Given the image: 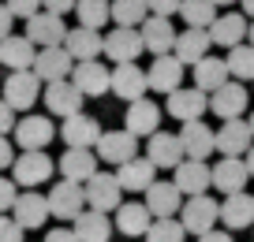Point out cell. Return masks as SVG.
Here are the masks:
<instances>
[{
	"label": "cell",
	"instance_id": "cell-1",
	"mask_svg": "<svg viewBox=\"0 0 254 242\" xmlns=\"http://www.w3.org/2000/svg\"><path fill=\"white\" fill-rule=\"evenodd\" d=\"M217 220H221V205H217V197H209V194H202V197H187L183 201V209H180V224H183V231L187 235H209V231H217Z\"/></svg>",
	"mask_w": 254,
	"mask_h": 242
},
{
	"label": "cell",
	"instance_id": "cell-2",
	"mask_svg": "<svg viewBox=\"0 0 254 242\" xmlns=\"http://www.w3.org/2000/svg\"><path fill=\"white\" fill-rule=\"evenodd\" d=\"M82 194H86V209L105 212V216L124 205V190H120V183H116V175H112V172H97L94 179L82 187Z\"/></svg>",
	"mask_w": 254,
	"mask_h": 242
},
{
	"label": "cell",
	"instance_id": "cell-3",
	"mask_svg": "<svg viewBox=\"0 0 254 242\" xmlns=\"http://www.w3.org/2000/svg\"><path fill=\"white\" fill-rule=\"evenodd\" d=\"M0 101L8 104L11 112H26L34 101H41V82L34 71H11L8 82H4V97Z\"/></svg>",
	"mask_w": 254,
	"mask_h": 242
},
{
	"label": "cell",
	"instance_id": "cell-4",
	"mask_svg": "<svg viewBox=\"0 0 254 242\" xmlns=\"http://www.w3.org/2000/svg\"><path fill=\"white\" fill-rule=\"evenodd\" d=\"M30 71L38 75L41 86H53V82H67V78H71L75 60L64 52V45H60V48H38V56H34V67H30Z\"/></svg>",
	"mask_w": 254,
	"mask_h": 242
},
{
	"label": "cell",
	"instance_id": "cell-5",
	"mask_svg": "<svg viewBox=\"0 0 254 242\" xmlns=\"http://www.w3.org/2000/svg\"><path fill=\"white\" fill-rule=\"evenodd\" d=\"M45 201H49V216H60V220H75V216H82V209H86L82 187L79 183H67V179L53 183V190L45 194Z\"/></svg>",
	"mask_w": 254,
	"mask_h": 242
},
{
	"label": "cell",
	"instance_id": "cell-6",
	"mask_svg": "<svg viewBox=\"0 0 254 242\" xmlns=\"http://www.w3.org/2000/svg\"><path fill=\"white\" fill-rule=\"evenodd\" d=\"M53 179V156L49 153H23L11 160V183L15 187H41Z\"/></svg>",
	"mask_w": 254,
	"mask_h": 242
},
{
	"label": "cell",
	"instance_id": "cell-7",
	"mask_svg": "<svg viewBox=\"0 0 254 242\" xmlns=\"http://www.w3.org/2000/svg\"><path fill=\"white\" fill-rule=\"evenodd\" d=\"M94 153H97V160L120 168V164H127V160H135V156H138V138H135V134H127V131H105L101 142L94 145Z\"/></svg>",
	"mask_w": 254,
	"mask_h": 242
},
{
	"label": "cell",
	"instance_id": "cell-8",
	"mask_svg": "<svg viewBox=\"0 0 254 242\" xmlns=\"http://www.w3.org/2000/svg\"><path fill=\"white\" fill-rule=\"evenodd\" d=\"M82 97H105L112 90V71L105 67L101 60H90V63H75L71 78H67Z\"/></svg>",
	"mask_w": 254,
	"mask_h": 242
},
{
	"label": "cell",
	"instance_id": "cell-9",
	"mask_svg": "<svg viewBox=\"0 0 254 242\" xmlns=\"http://www.w3.org/2000/svg\"><path fill=\"white\" fill-rule=\"evenodd\" d=\"M64 38H67V26H64L60 15L38 11L34 19H26V41H30L34 48H60Z\"/></svg>",
	"mask_w": 254,
	"mask_h": 242
},
{
	"label": "cell",
	"instance_id": "cell-10",
	"mask_svg": "<svg viewBox=\"0 0 254 242\" xmlns=\"http://www.w3.org/2000/svg\"><path fill=\"white\" fill-rule=\"evenodd\" d=\"M180 145H183V156H187V160H202V164H206V156H213V149H217V131L206 127L202 119L183 123L180 127Z\"/></svg>",
	"mask_w": 254,
	"mask_h": 242
},
{
	"label": "cell",
	"instance_id": "cell-11",
	"mask_svg": "<svg viewBox=\"0 0 254 242\" xmlns=\"http://www.w3.org/2000/svg\"><path fill=\"white\" fill-rule=\"evenodd\" d=\"M146 160H150L153 168H168V172H176V168L187 160V156H183V145H180V134H172V131L150 134V142H146Z\"/></svg>",
	"mask_w": 254,
	"mask_h": 242
},
{
	"label": "cell",
	"instance_id": "cell-12",
	"mask_svg": "<svg viewBox=\"0 0 254 242\" xmlns=\"http://www.w3.org/2000/svg\"><path fill=\"white\" fill-rule=\"evenodd\" d=\"M247 179H251V172H247L243 156H221V160H217V164L209 168V183H213V187L221 190L224 197L243 194Z\"/></svg>",
	"mask_w": 254,
	"mask_h": 242
},
{
	"label": "cell",
	"instance_id": "cell-13",
	"mask_svg": "<svg viewBox=\"0 0 254 242\" xmlns=\"http://www.w3.org/2000/svg\"><path fill=\"white\" fill-rule=\"evenodd\" d=\"M146 86L157 90V94H176V90L183 86V63L176 60L172 52L168 56H153V63L146 67Z\"/></svg>",
	"mask_w": 254,
	"mask_h": 242
},
{
	"label": "cell",
	"instance_id": "cell-14",
	"mask_svg": "<svg viewBox=\"0 0 254 242\" xmlns=\"http://www.w3.org/2000/svg\"><path fill=\"white\" fill-rule=\"evenodd\" d=\"M247 101H251V94H247L243 82H224V86L209 97V112H213L217 119H224V123H228V119H243Z\"/></svg>",
	"mask_w": 254,
	"mask_h": 242
},
{
	"label": "cell",
	"instance_id": "cell-15",
	"mask_svg": "<svg viewBox=\"0 0 254 242\" xmlns=\"http://www.w3.org/2000/svg\"><path fill=\"white\" fill-rule=\"evenodd\" d=\"M11 220H15L23 231H38V227H45V220H49L45 194H38V190H23V194L15 197V205H11Z\"/></svg>",
	"mask_w": 254,
	"mask_h": 242
},
{
	"label": "cell",
	"instance_id": "cell-16",
	"mask_svg": "<svg viewBox=\"0 0 254 242\" xmlns=\"http://www.w3.org/2000/svg\"><path fill=\"white\" fill-rule=\"evenodd\" d=\"M49 142H53V119L49 116H23V123H15V145L23 153H45Z\"/></svg>",
	"mask_w": 254,
	"mask_h": 242
},
{
	"label": "cell",
	"instance_id": "cell-17",
	"mask_svg": "<svg viewBox=\"0 0 254 242\" xmlns=\"http://www.w3.org/2000/svg\"><path fill=\"white\" fill-rule=\"evenodd\" d=\"M165 108H168V116L180 119V123H194V119L206 116L209 97L202 94V90H194V86H190V90H183V86H180L176 94H168V104H165Z\"/></svg>",
	"mask_w": 254,
	"mask_h": 242
},
{
	"label": "cell",
	"instance_id": "cell-18",
	"mask_svg": "<svg viewBox=\"0 0 254 242\" xmlns=\"http://www.w3.org/2000/svg\"><path fill=\"white\" fill-rule=\"evenodd\" d=\"M146 90H150L146 86V71L138 67V63H116V67H112V94L124 97L127 104L142 101Z\"/></svg>",
	"mask_w": 254,
	"mask_h": 242
},
{
	"label": "cell",
	"instance_id": "cell-19",
	"mask_svg": "<svg viewBox=\"0 0 254 242\" xmlns=\"http://www.w3.org/2000/svg\"><path fill=\"white\" fill-rule=\"evenodd\" d=\"M124 131L135 134V138H150V134H157V131H161V108L150 101V97H142V101H135V104H127Z\"/></svg>",
	"mask_w": 254,
	"mask_h": 242
},
{
	"label": "cell",
	"instance_id": "cell-20",
	"mask_svg": "<svg viewBox=\"0 0 254 242\" xmlns=\"http://www.w3.org/2000/svg\"><path fill=\"white\" fill-rule=\"evenodd\" d=\"M101 160H97L94 149H67V153L60 156V175L67 183H79V187H86L90 179H94L97 172H101Z\"/></svg>",
	"mask_w": 254,
	"mask_h": 242
},
{
	"label": "cell",
	"instance_id": "cell-21",
	"mask_svg": "<svg viewBox=\"0 0 254 242\" xmlns=\"http://www.w3.org/2000/svg\"><path fill=\"white\" fill-rule=\"evenodd\" d=\"M101 123H97L94 116H71V119H64L60 127V138L67 142V149H94L97 142H101Z\"/></svg>",
	"mask_w": 254,
	"mask_h": 242
},
{
	"label": "cell",
	"instance_id": "cell-22",
	"mask_svg": "<svg viewBox=\"0 0 254 242\" xmlns=\"http://www.w3.org/2000/svg\"><path fill=\"white\" fill-rule=\"evenodd\" d=\"M41 101H45V108L53 112V116L71 119V116H79V112H82V101H86V97H82L71 82H53V86H45Z\"/></svg>",
	"mask_w": 254,
	"mask_h": 242
},
{
	"label": "cell",
	"instance_id": "cell-23",
	"mask_svg": "<svg viewBox=\"0 0 254 242\" xmlns=\"http://www.w3.org/2000/svg\"><path fill=\"white\" fill-rule=\"evenodd\" d=\"M172 187L180 190L183 197H202L213 187V183H209V164H202V160H183L172 172Z\"/></svg>",
	"mask_w": 254,
	"mask_h": 242
},
{
	"label": "cell",
	"instance_id": "cell-24",
	"mask_svg": "<svg viewBox=\"0 0 254 242\" xmlns=\"http://www.w3.org/2000/svg\"><path fill=\"white\" fill-rule=\"evenodd\" d=\"M146 209H150V216L153 220H172V216H180V209H183V194L172 187V183H153L150 190H146Z\"/></svg>",
	"mask_w": 254,
	"mask_h": 242
},
{
	"label": "cell",
	"instance_id": "cell-25",
	"mask_svg": "<svg viewBox=\"0 0 254 242\" xmlns=\"http://www.w3.org/2000/svg\"><path fill=\"white\" fill-rule=\"evenodd\" d=\"M116 183H120V190L146 194V190L157 183V168H153L146 156H135V160H127V164H120V168H116Z\"/></svg>",
	"mask_w": 254,
	"mask_h": 242
},
{
	"label": "cell",
	"instance_id": "cell-26",
	"mask_svg": "<svg viewBox=\"0 0 254 242\" xmlns=\"http://www.w3.org/2000/svg\"><path fill=\"white\" fill-rule=\"evenodd\" d=\"M64 52L71 56L75 63H90V60H97V56L105 52V38L97 30L75 26V30H67V38H64Z\"/></svg>",
	"mask_w": 254,
	"mask_h": 242
},
{
	"label": "cell",
	"instance_id": "cell-27",
	"mask_svg": "<svg viewBox=\"0 0 254 242\" xmlns=\"http://www.w3.org/2000/svg\"><path fill=\"white\" fill-rule=\"evenodd\" d=\"M105 56H109L112 63H135L138 56H142V34L116 26V30L105 38Z\"/></svg>",
	"mask_w": 254,
	"mask_h": 242
},
{
	"label": "cell",
	"instance_id": "cell-28",
	"mask_svg": "<svg viewBox=\"0 0 254 242\" xmlns=\"http://www.w3.org/2000/svg\"><path fill=\"white\" fill-rule=\"evenodd\" d=\"M251 145H254V134L247 127V119H228L217 131V153L221 156H247Z\"/></svg>",
	"mask_w": 254,
	"mask_h": 242
},
{
	"label": "cell",
	"instance_id": "cell-29",
	"mask_svg": "<svg viewBox=\"0 0 254 242\" xmlns=\"http://www.w3.org/2000/svg\"><path fill=\"white\" fill-rule=\"evenodd\" d=\"M209 41L213 45H221V48H236V45H243V38H247V15H239V11H228V15H217L213 19V26H209Z\"/></svg>",
	"mask_w": 254,
	"mask_h": 242
},
{
	"label": "cell",
	"instance_id": "cell-30",
	"mask_svg": "<svg viewBox=\"0 0 254 242\" xmlns=\"http://www.w3.org/2000/svg\"><path fill=\"white\" fill-rule=\"evenodd\" d=\"M221 224L228 227V235L251 227L254 224V194H247V190H243V194L224 197V201H221Z\"/></svg>",
	"mask_w": 254,
	"mask_h": 242
},
{
	"label": "cell",
	"instance_id": "cell-31",
	"mask_svg": "<svg viewBox=\"0 0 254 242\" xmlns=\"http://www.w3.org/2000/svg\"><path fill=\"white\" fill-rule=\"evenodd\" d=\"M142 48H150L153 56H168L172 52V45H176V30H172V19H157V15H150L142 23Z\"/></svg>",
	"mask_w": 254,
	"mask_h": 242
},
{
	"label": "cell",
	"instance_id": "cell-32",
	"mask_svg": "<svg viewBox=\"0 0 254 242\" xmlns=\"http://www.w3.org/2000/svg\"><path fill=\"white\" fill-rule=\"evenodd\" d=\"M209 45H213V41H209L206 30H183V34H176L172 56L183 63V67H187V63L194 67L198 60H206V56H209Z\"/></svg>",
	"mask_w": 254,
	"mask_h": 242
},
{
	"label": "cell",
	"instance_id": "cell-33",
	"mask_svg": "<svg viewBox=\"0 0 254 242\" xmlns=\"http://www.w3.org/2000/svg\"><path fill=\"white\" fill-rule=\"evenodd\" d=\"M150 224H153V216H150V209H146L142 201H124L116 209V231L127 235V239H138V235L146 239Z\"/></svg>",
	"mask_w": 254,
	"mask_h": 242
},
{
	"label": "cell",
	"instance_id": "cell-34",
	"mask_svg": "<svg viewBox=\"0 0 254 242\" xmlns=\"http://www.w3.org/2000/svg\"><path fill=\"white\" fill-rule=\"evenodd\" d=\"M34 56H38V48L26 41V34H11V38L0 41V63L11 71H30Z\"/></svg>",
	"mask_w": 254,
	"mask_h": 242
},
{
	"label": "cell",
	"instance_id": "cell-35",
	"mask_svg": "<svg viewBox=\"0 0 254 242\" xmlns=\"http://www.w3.org/2000/svg\"><path fill=\"white\" fill-rule=\"evenodd\" d=\"M224 82H232V75H228V63H224L221 56H206V60L194 63V90L217 94Z\"/></svg>",
	"mask_w": 254,
	"mask_h": 242
},
{
	"label": "cell",
	"instance_id": "cell-36",
	"mask_svg": "<svg viewBox=\"0 0 254 242\" xmlns=\"http://www.w3.org/2000/svg\"><path fill=\"white\" fill-rule=\"evenodd\" d=\"M75 239L79 242H112V220L105 212L82 209V216H75Z\"/></svg>",
	"mask_w": 254,
	"mask_h": 242
},
{
	"label": "cell",
	"instance_id": "cell-37",
	"mask_svg": "<svg viewBox=\"0 0 254 242\" xmlns=\"http://www.w3.org/2000/svg\"><path fill=\"white\" fill-rule=\"evenodd\" d=\"M75 15L82 30H101L112 23V0H75Z\"/></svg>",
	"mask_w": 254,
	"mask_h": 242
},
{
	"label": "cell",
	"instance_id": "cell-38",
	"mask_svg": "<svg viewBox=\"0 0 254 242\" xmlns=\"http://www.w3.org/2000/svg\"><path fill=\"white\" fill-rule=\"evenodd\" d=\"M150 19V8L146 0H112V23L124 26V30H135Z\"/></svg>",
	"mask_w": 254,
	"mask_h": 242
},
{
	"label": "cell",
	"instance_id": "cell-39",
	"mask_svg": "<svg viewBox=\"0 0 254 242\" xmlns=\"http://www.w3.org/2000/svg\"><path fill=\"white\" fill-rule=\"evenodd\" d=\"M180 15H183V23H187V30H209L213 19H217V8L209 0H183Z\"/></svg>",
	"mask_w": 254,
	"mask_h": 242
},
{
	"label": "cell",
	"instance_id": "cell-40",
	"mask_svg": "<svg viewBox=\"0 0 254 242\" xmlns=\"http://www.w3.org/2000/svg\"><path fill=\"white\" fill-rule=\"evenodd\" d=\"M224 63L236 82H254V45H236Z\"/></svg>",
	"mask_w": 254,
	"mask_h": 242
},
{
	"label": "cell",
	"instance_id": "cell-41",
	"mask_svg": "<svg viewBox=\"0 0 254 242\" xmlns=\"http://www.w3.org/2000/svg\"><path fill=\"white\" fill-rule=\"evenodd\" d=\"M187 239V231H183L180 220H153L150 231H146V242H183Z\"/></svg>",
	"mask_w": 254,
	"mask_h": 242
},
{
	"label": "cell",
	"instance_id": "cell-42",
	"mask_svg": "<svg viewBox=\"0 0 254 242\" xmlns=\"http://www.w3.org/2000/svg\"><path fill=\"white\" fill-rule=\"evenodd\" d=\"M4 8H8L15 19H34L41 11V0H4Z\"/></svg>",
	"mask_w": 254,
	"mask_h": 242
},
{
	"label": "cell",
	"instance_id": "cell-43",
	"mask_svg": "<svg viewBox=\"0 0 254 242\" xmlns=\"http://www.w3.org/2000/svg\"><path fill=\"white\" fill-rule=\"evenodd\" d=\"M180 4H183V0H146L150 15H157V19H172L176 11H180Z\"/></svg>",
	"mask_w": 254,
	"mask_h": 242
},
{
	"label": "cell",
	"instance_id": "cell-44",
	"mask_svg": "<svg viewBox=\"0 0 254 242\" xmlns=\"http://www.w3.org/2000/svg\"><path fill=\"white\" fill-rule=\"evenodd\" d=\"M15 197H19L15 183H11V179H4V175H0V216H4V212H8L11 205H15Z\"/></svg>",
	"mask_w": 254,
	"mask_h": 242
},
{
	"label": "cell",
	"instance_id": "cell-45",
	"mask_svg": "<svg viewBox=\"0 0 254 242\" xmlns=\"http://www.w3.org/2000/svg\"><path fill=\"white\" fill-rule=\"evenodd\" d=\"M0 242H23V227L11 216H0Z\"/></svg>",
	"mask_w": 254,
	"mask_h": 242
},
{
	"label": "cell",
	"instance_id": "cell-46",
	"mask_svg": "<svg viewBox=\"0 0 254 242\" xmlns=\"http://www.w3.org/2000/svg\"><path fill=\"white\" fill-rule=\"evenodd\" d=\"M41 8L49 11V15H67V11H75V0H41Z\"/></svg>",
	"mask_w": 254,
	"mask_h": 242
},
{
	"label": "cell",
	"instance_id": "cell-47",
	"mask_svg": "<svg viewBox=\"0 0 254 242\" xmlns=\"http://www.w3.org/2000/svg\"><path fill=\"white\" fill-rule=\"evenodd\" d=\"M8 131H15V112L0 101V138H8Z\"/></svg>",
	"mask_w": 254,
	"mask_h": 242
},
{
	"label": "cell",
	"instance_id": "cell-48",
	"mask_svg": "<svg viewBox=\"0 0 254 242\" xmlns=\"http://www.w3.org/2000/svg\"><path fill=\"white\" fill-rule=\"evenodd\" d=\"M11 160H15V145H11L8 138H0V172L11 168Z\"/></svg>",
	"mask_w": 254,
	"mask_h": 242
},
{
	"label": "cell",
	"instance_id": "cell-49",
	"mask_svg": "<svg viewBox=\"0 0 254 242\" xmlns=\"http://www.w3.org/2000/svg\"><path fill=\"white\" fill-rule=\"evenodd\" d=\"M11 23H15V15H11V11L4 8V0H0V41L11 38Z\"/></svg>",
	"mask_w": 254,
	"mask_h": 242
},
{
	"label": "cell",
	"instance_id": "cell-50",
	"mask_svg": "<svg viewBox=\"0 0 254 242\" xmlns=\"http://www.w3.org/2000/svg\"><path fill=\"white\" fill-rule=\"evenodd\" d=\"M45 242H79V239H75L71 227H53V231L45 235Z\"/></svg>",
	"mask_w": 254,
	"mask_h": 242
},
{
	"label": "cell",
	"instance_id": "cell-51",
	"mask_svg": "<svg viewBox=\"0 0 254 242\" xmlns=\"http://www.w3.org/2000/svg\"><path fill=\"white\" fill-rule=\"evenodd\" d=\"M198 242H232V235L228 231H209V235H202Z\"/></svg>",
	"mask_w": 254,
	"mask_h": 242
},
{
	"label": "cell",
	"instance_id": "cell-52",
	"mask_svg": "<svg viewBox=\"0 0 254 242\" xmlns=\"http://www.w3.org/2000/svg\"><path fill=\"white\" fill-rule=\"evenodd\" d=\"M243 164H247V172H251V179H254V145L247 149V160H243Z\"/></svg>",
	"mask_w": 254,
	"mask_h": 242
},
{
	"label": "cell",
	"instance_id": "cell-53",
	"mask_svg": "<svg viewBox=\"0 0 254 242\" xmlns=\"http://www.w3.org/2000/svg\"><path fill=\"white\" fill-rule=\"evenodd\" d=\"M239 4H243V11L251 15V23H254V0H239Z\"/></svg>",
	"mask_w": 254,
	"mask_h": 242
},
{
	"label": "cell",
	"instance_id": "cell-54",
	"mask_svg": "<svg viewBox=\"0 0 254 242\" xmlns=\"http://www.w3.org/2000/svg\"><path fill=\"white\" fill-rule=\"evenodd\" d=\"M213 8H228V4H239V0H209Z\"/></svg>",
	"mask_w": 254,
	"mask_h": 242
},
{
	"label": "cell",
	"instance_id": "cell-55",
	"mask_svg": "<svg viewBox=\"0 0 254 242\" xmlns=\"http://www.w3.org/2000/svg\"><path fill=\"white\" fill-rule=\"evenodd\" d=\"M247 38H251V41H247V45H254V23L247 26Z\"/></svg>",
	"mask_w": 254,
	"mask_h": 242
},
{
	"label": "cell",
	"instance_id": "cell-56",
	"mask_svg": "<svg viewBox=\"0 0 254 242\" xmlns=\"http://www.w3.org/2000/svg\"><path fill=\"white\" fill-rule=\"evenodd\" d=\"M247 127H251V134H254V112H251V119H247Z\"/></svg>",
	"mask_w": 254,
	"mask_h": 242
}]
</instances>
